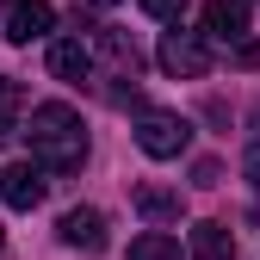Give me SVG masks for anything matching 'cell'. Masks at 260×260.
Returning <instances> with one entry per match:
<instances>
[{"instance_id":"obj_1","label":"cell","mask_w":260,"mask_h":260,"mask_svg":"<svg viewBox=\"0 0 260 260\" xmlns=\"http://www.w3.org/2000/svg\"><path fill=\"white\" fill-rule=\"evenodd\" d=\"M25 130H31V161H38L44 174H81V161H87V130H81V112H75L69 100L31 106Z\"/></svg>"},{"instance_id":"obj_2","label":"cell","mask_w":260,"mask_h":260,"mask_svg":"<svg viewBox=\"0 0 260 260\" xmlns=\"http://www.w3.org/2000/svg\"><path fill=\"white\" fill-rule=\"evenodd\" d=\"M186 143H192V124L180 118V112H143L137 118V149L149 155V161H180L186 155Z\"/></svg>"},{"instance_id":"obj_3","label":"cell","mask_w":260,"mask_h":260,"mask_svg":"<svg viewBox=\"0 0 260 260\" xmlns=\"http://www.w3.org/2000/svg\"><path fill=\"white\" fill-rule=\"evenodd\" d=\"M155 62H161V75H174V81H199L205 69H211V44H205V31H161V50H155Z\"/></svg>"},{"instance_id":"obj_4","label":"cell","mask_w":260,"mask_h":260,"mask_svg":"<svg viewBox=\"0 0 260 260\" xmlns=\"http://www.w3.org/2000/svg\"><path fill=\"white\" fill-rule=\"evenodd\" d=\"M56 236L69 242V248H81V254H100L106 248V211H93V205H69L56 217Z\"/></svg>"},{"instance_id":"obj_5","label":"cell","mask_w":260,"mask_h":260,"mask_svg":"<svg viewBox=\"0 0 260 260\" xmlns=\"http://www.w3.org/2000/svg\"><path fill=\"white\" fill-rule=\"evenodd\" d=\"M44 186H50V174L38 168V161H13V168L0 174V199H7L13 211H38L44 205Z\"/></svg>"},{"instance_id":"obj_6","label":"cell","mask_w":260,"mask_h":260,"mask_svg":"<svg viewBox=\"0 0 260 260\" xmlns=\"http://www.w3.org/2000/svg\"><path fill=\"white\" fill-rule=\"evenodd\" d=\"M205 44H248V0H205Z\"/></svg>"},{"instance_id":"obj_7","label":"cell","mask_w":260,"mask_h":260,"mask_svg":"<svg viewBox=\"0 0 260 260\" xmlns=\"http://www.w3.org/2000/svg\"><path fill=\"white\" fill-rule=\"evenodd\" d=\"M130 205H137V217H143V223H155V230H168V223H180V211H186L180 186H155V180H143L137 192H130Z\"/></svg>"},{"instance_id":"obj_8","label":"cell","mask_w":260,"mask_h":260,"mask_svg":"<svg viewBox=\"0 0 260 260\" xmlns=\"http://www.w3.org/2000/svg\"><path fill=\"white\" fill-rule=\"evenodd\" d=\"M50 25H56L50 0H19V7L7 13V38L13 44H38V38H50Z\"/></svg>"},{"instance_id":"obj_9","label":"cell","mask_w":260,"mask_h":260,"mask_svg":"<svg viewBox=\"0 0 260 260\" xmlns=\"http://www.w3.org/2000/svg\"><path fill=\"white\" fill-rule=\"evenodd\" d=\"M50 75L56 81H87L93 75V50L81 38H50Z\"/></svg>"},{"instance_id":"obj_10","label":"cell","mask_w":260,"mask_h":260,"mask_svg":"<svg viewBox=\"0 0 260 260\" xmlns=\"http://www.w3.org/2000/svg\"><path fill=\"white\" fill-rule=\"evenodd\" d=\"M192 260H236L230 223H199V230H192Z\"/></svg>"},{"instance_id":"obj_11","label":"cell","mask_w":260,"mask_h":260,"mask_svg":"<svg viewBox=\"0 0 260 260\" xmlns=\"http://www.w3.org/2000/svg\"><path fill=\"white\" fill-rule=\"evenodd\" d=\"M124 260H180V236H168V230H143L137 242H130Z\"/></svg>"},{"instance_id":"obj_12","label":"cell","mask_w":260,"mask_h":260,"mask_svg":"<svg viewBox=\"0 0 260 260\" xmlns=\"http://www.w3.org/2000/svg\"><path fill=\"white\" fill-rule=\"evenodd\" d=\"M19 106H25L19 81H7V75H0V143H7V137H19Z\"/></svg>"},{"instance_id":"obj_13","label":"cell","mask_w":260,"mask_h":260,"mask_svg":"<svg viewBox=\"0 0 260 260\" xmlns=\"http://www.w3.org/2000/svg\"><path fill=\"white\" fill-rule=\"evenodd\" d=\"M143 13H155V19H180L186 0H143Z\"/></svg>"},{"instance_id":"obj_14","label":"cell","mask_w":260,"mask_h":260,"mask_svg":"<svg viewBox=\"0 0 260 260\" xmlns=\"http://www.w3.org/2000/svg\"><path fill=\"white\" fill-rule=\"evenodd\" d=\"M242 174H248V186L260 192V143H248V155H242Z\"/></svg>"},{"instance_id":"obj_15","label":"cell","mask_w":260,"mask_h":260,"mask_svg":"<svg viewBox=\"0 0 260 260\" xmlns=\"http://www.w3.org/2000/svg\"><path fill=\"white\" fill-rule=\"evenodd\" d=\"M192 180H199V186H217V180H223V168H217V161H199V168H192Z\"/></svg>"},{"instance_id":"obj_16","label":"cell","mask_w":260,"mask_h":260,"mask_svg":"<svg viewBox=\"0 0 260 260\" xmlns=\"http://www.w3.org/2000/svg\"><path fill=\"white\" fill-rule=\"evenodd\" d=\"M248 124H254V143H260V106H254V112H248Z\"/></svg>"},{"instance_id":"obj_17","label":"cell","mask_w":260,"mask_h":260,"mask_svg":"<svg viewBox=\"0 0 260 260\" xmlns=\"http://www.w3.org/2000/svg\"><path fill=\"white\" fill-rule=\"evenodd\" d=\"M13 7H19V0H0V13H13Z\"/></svg>"},{"instance_id":"obj_18","label":"cell","mask_w":260,"mask_h":260,"mask_svg":"<svg viewBox=\"0 0 260 260\" xmlns=\"http://www.w3.org/2000/svg\"><path fill=\"white\" fill-rule=\"evenodd\" d=\"M100 7H112V0H100Z\"/></svg>"},{"instance_id":"obj_19","label":"cell","mask_w":260,"mask_h":260,"mask_svg":"<svg viewBox=\"0 0 260 260\" xmlns=\"http://www.w3.org/2000/svg\"><path fill=\"white\" fill-rule=\"evenodd\" d=\"M0 248H7V236H0Z\"/></svg>"}]
</instances>
